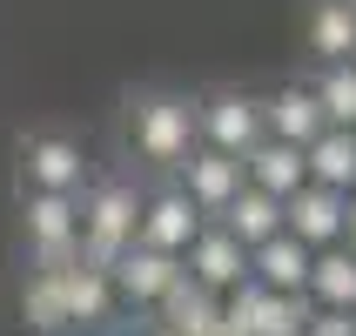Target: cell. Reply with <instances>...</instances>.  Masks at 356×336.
<instances>
[{"label": "cell", "mask_w": 356, "mask_h": 336, "mask_svg": "<svg viewBox=\"0 0 356 336\" xmlns=\"http://www.w3.org/2000/svg\"><path fill=\"white\" fill-rule=\"evenodd\" d=\"M316 101H323V121H330V128H356V67L350 61H343V67H323Z\"/></svg>", "instance_id": "obj_19"}, {"label": "cell", "mask_w": 356, "mask_h": 336, "mask_svg": "<svg viewBox=\"0 0 356 336\" xmlns=\"http://www.w3.org/2000/svg\"><path fill=\"white\" fill-rule=\"evenodd\" d=\"M350 135H356V128H350Z\"/></svg>", "instance_id": "obj_28"}, {"label": "cell", "mask_w": 356, "mask_h": 336, "mask_svg": "<svg viewBox=\"0 0 356 336\" xmlns=\"http://www.w3.org/2000/svg\"><path fill=\"white\" fill-rule=\"evenodd\" d=\"M302 168H309L316 189H330V195L350 202L356 195V135L350 128H323V135L302 148Z\"/></svg>", "instance_id": "obj_12"}, {"label": "cell", "mask_w": 356, "mask_h": 336, "mask_svg": "<svg viewBox=\"0 0 356 336\" xmlns=\"http://www.w3.org/2000/svg\"><path fill=\"white\" fill-rule=\"evenodd\" d=\"M60 336H81V330H60Z\"/></svg>", "instance_id": "obj_25"}, {"label": "cell", "mask_w": 356, "mask_h": 336, "mask_svg": "<svg viewBox=\"0 0 356 336\" xmlns=\"http://www.w3.org/2000/svg\"><path fill=\"white\" fill-rule=\"evenodd\" d=\"M216 229H229V236H236L242 249L256 256L262 242H276V236H282V202H276V195H262V189H242V195L216 216Z\"/></svg>", "instance_id": "obj_16"}, {"label": "cell", "mask_w": 356, "mask_h": 336, "mask_svg": "<svg viewBox=\"0 0 356 336\" xmlns=\"http://www.w3.org/2000/svg\"><path fill=\"white\" fill-rule=\"evenodd\" d=\"M108 282H115V303H161L181 282V262L175 256H155V249H141V242H128V249L108 262Z\"/></svg>", "instance_id": "obj_10"}, {"label": "cell", "mask_w": 356, "mask_h": 336, "mask_svg": "<svg viewBox=\"0 0 356 336\" xmlns=\"http://www.w3.org/2000/svg\"><path fill=\"white\" fill-rule=\"evenodd\" d=\"M309 249H302L296 236H276V242H262L256 256H249V276L269 289V296H302L309 289Z\"/></svg>", "instance_id": "obj_13"}, {"label": "cell", "mask_w": 356, "mask_h": 336, "mask_svg": "<svg viewBox=\"0 0 356 336\" xmlns=\"http://www.w3.org/2000/svg\"><path fill=\"white\" fill-rule=\"evenodd\" d=\"M309 317H316V303H309V296H269L249 336H302V330H309Z\"/></svg>", "instance_id": "obj_20"}, {"label": "cell", "mask_w": 356, "mask_h": 336, "mask_svg": "<svg viewBox=\"0 0 356 336\" xmlns=\"http://www.w3.org/2000/svg\"><path fill=\"white\" fill-rule=\"evenodd\" d=\"M27 323H34V330H47V336L67 330V310H60V276H54V269H40V276L27 282Z\"/></svg>", "instance_id": "obj_21"}, {"label": "cell", "mask_w": 356, "mask_h": 336, "mask_svg": "<svg viewBox=\"0 0 356 336\" xmlns=\"http://www.w3.org/2000/svg\"><path fill=\"white\" fill-rule=\"evenodd\" d=\"M350 14H356V0H350Z\"/></svg>", "instance_id": "obj_26"}, {"label": "cell", "mask_w": 356, "mask_h": 336, "mask_svg": "<svg viewBox=\"0 0 356 336\" xmlns=\"http://www.w3.org/2000/svg\"><path fill=\"white\" fill-rule=\"evenodd\" d=\"M54 276H60V310H67V323L95 330V323L115 317V282L101 276V269H88V262H67V269H54Z\"/></svg>", "instance_id": "obj_14"}, {"label": "cell", "mask_w": 356, "mask_h": 336, "mask_svg": "<svg viewBox=\"0 0 356 336\" xmlns=\"http://www.w3.org/2000/svg\"><path fill=\"white\" fill-rule=\"evenodd\" d=\"M135 222H141V195L128 182H88L81 189V262L108 276V262L135 242Z\"/></svg>", "instance_id": "obj_1"}, {"label": "cell", "mask_w": 356, "mask_h": 336, "mask_svg": "<svg viewBox=\"0 0 356 336\" xmlns=\"http://www.w3.org/2000/svg\"><path fill=\"white\" fill-rule=\"evenodd\" d=\"M309 47H316L330 67H343V61L356 54V14H350V0H323L316 14H309Z\"/></svg>", "instance_id": "obj_18"}, {"label": "cell", "mask_w": 356, "mask_h": 336, "mask_svg": "<svg viewBox=\"0 0 356 336\" xmlns=\"http://www.w3.org/2000/svg\"><path fill=\"white\" fill-rule=\"evenodd\" d=\"M350 67H356V54H350Z\"/></svg>", "instance_id": "obj_27"}, {"label": "cell", "mask_w": 356, "mask_h": 336, "mask_svg": "<svg viewBox=\"0 0 356 336\" xmlns=\"http://www.w3.org/2000/svg\"><path fill=\"white\" fill-rule=\"evenodd\" d=\"M128 141H135L141 161L181 168L188 148H195V101H181V95H141L135 115H128Z\"/></svg>", "instance_id": "obj_2"}, {"label": "cell", "mask_w": 356, "mask_h": 336, "mask_svg": "<svg viewBox=\"0 0 356 336\" xmlns=\"http://www.w3.org/2000/svg\"><path fill=\"white\" fill-rule=\"evenodd\" d=\"M302 336H356V317H343V310H316Z\"/></svg>", "instance_id": "obj_22"}, {"label": "cell", "mask_w": 356, "mask_h": 336, "mask_svg": "<svg viewBox=\"0 0 356 336\" xmlns=\"http://www.w3.org/2000/svg\"><path fill=\"white\" fill-rule=\"evenodd\" d=\"M242 175H249V189H262V195L289 202L309 182V168H302V148H282V141H256L249 155H242Z\"/></svg>", "instance_id": "obj_15"}, {"label": "cell", "mask_w": 356, "mask_h": 336, "mask_svg": "<svg viewBox=\"0 0 356 336\" xmlns=\"http://www.w3.org/2000/svg\"><path fill=\"white\" fill-rule=\"evenodd\" d=\"M20 189H40V195H81V189H88V155H81V141L60 135V128L27 135V141H20Z\"/></svg>", "instance_id": "obj_4"}, {"label": "cell", "mask_w": 356, "mask_h": 336, "mask_svg": "<svg viewBox=\"0 0 356 336\" xmlns=\"http://www.w3.org/2000/svg\"><path fill=\"white\" fill-rule=\"evenodd\" d=\"M302 296L316 303V310L356 317V256L350 249H323V256L309 262V289H302Z\"/></svg>", "instance_id": "obj_17"}, {"label": "cell", "mask_w": 356, "mask_h": 336, "mask_svg": "<svg viewBox=\"0 0 356 336\" xmlns=\"http://www.w3.org/2000/svg\"><path fill=\"white\" fill-rule=\"evenodd\" d=\"M343 249H350V256H356V195L343 202Z\"/></svg>", "instance_id": "obj_23"}, {"label": "cell", "mask_w": 356, "mask_h": 336, "mask_svg": "<svg viewBox=\"0 0 356 336\" xmlns=\"http://www.w3.org/2000/svg\"><path fill=\"white\" fill-rule=\"evenodd\" d=\"M323 128H330V121H323L316 88H282V95H269V101H262V135H269V141H282V148H309Z\"/></svg>", "instance_id": "obj_11"}, {"label": "cell", "mask_w": 356, "mask_h": 336, "mask_svg": "<svg viewBox=\"0 0 356 336\" xmlns=\"http://www.w3.org/2000/svg\"><path fill=\"white\" fill-rule=\"evenodd\" d=\"M282 236H296L309 256L343 249V195H330V189H316V182H302L296 195L282 202Z\"/></svg>", "instance_id": "obj_8"}, {"label": "cell", "mask_w": 356, "mask_h": 336, "mask_svg": "<svg viewBox=\"0 0 356 336\" xmlns=\"http://www.w3.org/2000/svg\"><path fill=\"white\" fill-rule=\"evenodd\" d=\"M20 229H27V249L40 256V269H67L81 262V195H40V189H20Z\"/></svg>", "instance_id": "obj_3"}, {"label": "cell", "mask_w": 356, "mask_h": 336, "mask_svg": "<svg viewBox=\"0 0 356 336\" xmlns=\"http://www.w3.org/2000/svg\"><path fill=\"white\" fill-rule=\"evenodd\" d=\"M209 229V216H202L195 202L181 195V189H161V195L141 202V222H135V242L141 249H155V256H188V242Z\"/></svg>", "instance_id": "obj_6"}, {"label": "cell", "mask_w": 356, "mask_h": 336, "mask_svg": "<svg viewBox=\"0 0 356 336\" xmlns=\"http://www.w3.org/2000/svg\"><path fill=\"white\" fill-rule=\"evenodd\" d=\"M195 135H202V148L242 161L256 141H269V135H262V101H249V95H209V101H195Z\"/></svg>", "instance_id": "obj_5"}, {"label": "cell", "mask_w": 356, "mask_h": 336, "mask_svg": "<svg viewBox=\"0 0 356 336\" xmlns=\"http://www.w3.org/2000/svg\"><path fill=\"white\" fill-rule=\"evenodd\" d=\"M181 276L195 282V289H209V296H229L242 276H249V249H242L229 229H202L195 242H188V256H181Z\"/></svg>", "instance_id": "obj_7"}, {"label": "cell", "mask_w": 356, "mask_h": 336, "mask_svg": "<svg viewBox=\"0 0 356 336\" xmlns=\"http://www.w3.org/2000/svg\"><path fill=\"white\" fill-rule=\"evenodd\" d=\"M135 336H168V330H161V323H155V330H135Z\"/></svg>", "instance_id": "obj_24"}, {"label": "cell", "mask_w": 356, "mask_h": 336, "mask_svg": "<svg viewBox=\"0 0 356 336\" xmlns=\"http://www.w3.org/2000/svg\"><path fill=\"white\" fill-rule=\"evenodd\" d=\"M249 189V175H242V161L236 155H216V148H188V161H181V195L195 202L202 216H222L229 202Z\"/></svg>", "instance_id": "obj_9"}]
</instances>
